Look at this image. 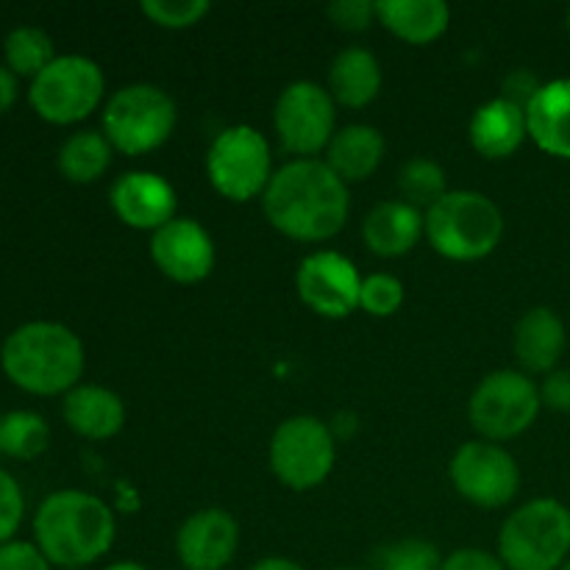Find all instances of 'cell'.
Here are the masks:
<instances>
[{"instance_id":"cell-1","label":"cell","mask_w":570,"mask_h":570,"mask_svg":"<svg viewBox=\"0 0 570 570\" xmlns=\"http://www.w3.org/2000/svg\"><path fill=\"white\" fill-rule=\"evenodd\" d=\"M348 206V184L326 159L287 161L262 195L267 223L298 243H323L343 232Z\"/></svg>"},{"instance_id":"cell-2","label":"cell","mask_w":570,"mask_h":570,"mask_svg":"<svg viewBox=\"0 0 570 570\" xmlns=\"http://www.w3.org/2000/svg\"><path fill=\"white\" fill-rule=\"evenodd\" d=\"M115 512L83 490H56L33 515V540L50 566L83 568L115 546Z\"/></svg>"},{"instance_id":"cell-3","label":"cell","mask_w":570,"mask_h":570,"mask_svg":"<svg viewBox=\"0 0 570 570\" xmlns=\"http://www.w3.org/2000/svg\"><path fill=\"white\" fill-rule=\"evenodd\" d=\"M0 365L17 387L33 395H59L78 387L87 354L72 328L53 321L17 326L0 345Z\"/></svg>"},{"instance_id":"cell-4","label":"cell","mask_w":570,"mask_h":570,"mask_svg":"<svg viewBox=\"0 0 570 570\" xmlns=\"http://www.w3.org/2000/svg\"><path fill=\"white\" fill-rule=\"evenodd\" d=\"M423 234L440 256L476 262L493 254L504 234V215L490 195L476 189H449L423 215Z\"/></svg>"},{"instance_id":"cell-5","label":"cell","mask_w":570,"mask_h":570,"mask_svg":"<svg viewBox=\"0 0 570 570\" xmlns=\"http://www.w3.org/2000/svg\"><path fill=\"white\" fill-rule=\"evenodd\" d=\"M507 570H560L570 557V510L557 499L518 507L499 532Z\"/></svg>"},{"instance_id":"cell-6","label":"cell","mask_w":570,"mask_h":570,"mask_svg":"<svg viewBox=\"0 0 570 570\" xmlns=\"http://www.w3.org/2000/svg\"><path fill=\"white\" fill-rule=\"evenodd\" d=\"M176 100L156 83H128L104 106V134L111 148L142 156L161 148L176 128Z\"/></svg>"},{"instance_id":"cell-7","label":"cell","mask_w":570,"mask_h":570,"mask_svg":"<svg viewBox=\"0 0 570 570\" xmlns=\"http://www.w3.org/2000/svg\"><path fill=\"white\" fill-rule=\"evenodd\" d=\"M106 78L98 61L81 53L56 56L37 78H31L28 100L42 120L70 126L92 115L104 100Z\"/></svg>"},{"instance_id":"cell-8","label":"cell","mask_w":570,"mask_h":570,"mask_svg":"<svg viewBox=\"0 0 570 570\" xmlns=\"http://www.w3.org/2000/svg\"><path fill=\"white\" fill-rule=\"evenodd\" d=\"M540 387L523 371H493L476 384L468 401V417L488 443H501L527 432L540 415Z\"/></svg>"},{"instance_id":"cell-9","label":"cell","mask_w":570,"mask_h":570,"mask_svg":"<svg viewBox=\"0 0 570 570\" xmlns=\"http://www.w3.org/2000/svg\"><path fill=\"white\" fill-rule=\"evenodd\" d=\"M206 176L212 187L228 200L265 195L273 178V156L265 134L245 122L223 128L206 154Z\"/></svg>"},{"instance_id":"cell-10","label":"cell","mask_w":570,"mask_h":570,"mask_svg":"<svg viewBox=\"0 0 570 570\" xmlns=\"http://www.w3.org/2000/svg\"><path fill=\"white\" fill-rule=\"evenodd\" d=\"M271 468L282 484L289 490L317 488L334 471L337 449H334V432L312 415H295L278 423L271 438Z\"/></svg>"},{"instance_id":"cell-11","label":"cell","mask_w":570,"mask_h":570,"mask_svg":"<svg viewBox=\"0 0 570 570\" xmlns=\"http://www.w3.org/2000/svg\"><path fill=\"white\" fill-rule=\"evenodd\" d=\"M334 98L326 87L315 81H293L282 89L273 109L278 142L284 150L315 159L328 148L334 137Z\"/></svg>"},{"instance_id":"cell-12","label":"cell","mask_w":570,"mask_h":570,"mask_svg":"<svg viewBox=\"0 0 570 570\" xmlns=\"http://www.w3.org/2000/svg\"><path fill=\"white\" fill-rule=\"evenodd\" d=\"M449 476L462 499L484 510H501L521 490V468L515 456L488 440L460 445L451 456Z\"/></svg>"},{"instance_id":"cell-13","label":"cell","mask_w":570,"mask_h":570,"mask_svg":"<svg viewBox=\"0 0 570 570\" xmlns=\"http://www.w3.org/2000/svg\"><path fill=\"white\" fill-rule=\"evenodd\" d=\"M295 287L312 312L340 321L360 306L362 276L348 256L337 250H315L301 259Z\"/></svg>"},{"instance_id":"cell-14","label":"cell","mask_w":570,"mask_h":570,"mask_svg":"<svg viewBox=\"0 0 570 570\" xmlns=\"http://www.w3.org/2000/svg\"><path fill=\"white\" fill-rule=\"evenodd\" d=\"M150 259L178 284H198L215 267V243L193 217H173L150 237Z\"/></svg>"},{"instance_id":"cell-15","label":"cell","mask_w":570,"mask_h":570,"mask_svg":"<svg viewBox=\"0 0 570 570\" xmlns=\"http://www.w3.org/2000/svg\"><path fill=\"white\" fill-rule=\"evenodd\" d=\"M239 549V523L226 510H198L176 534V554L187 570H223Z\"/></svg>"},{"instance_id":"cell-16","label":"cell","mask_w":570,"mask_h":570,"mask_svg":"<svg viewBox=\"0 0 570 570\" xmlns=\"http://www.w3.org/2000/svg\"><path fill=\"white\" fill-rule=\"evenodd\" d=\"M111 209L126 226L139 228V232H159L161 226L176 217L178 195L165 176L150 170L122 173L111 184Z\"/></svg>"},{"instance_id":"cell-17","label":"cell","mask_w":570,"mask_h":570,"mask_svg":"<svg viewBox=\"0 0 570 570\" xmlns=\"http://www.w3.org/2000/svg\"><path fill=\"white\" fill-rule=\"evenodd\" d=\"M566 343V323L549 306H532L529 312H523L521 321L515 323V334H512V351H515V360L521 362L523 373L549 376L551 371H557Z\"/></svg>"},{"instance_id":"cell-18","label":"cell","mask_w":570,"mask_h":570,"mask_svg":"<svg viewBox=\"0 0 570 570\" xmlns=\"http://www.w3.org/2000/svg\"><path fill=\"white\" fill-rule=\"evenodd\" d=\"M65 423L87 440H109L126 423V404L120 395L100 384H78L61 401Z\"/></svg>"},{"instance_id":"cell-19","label":"cell","mask_w":570,"mask_h":570,"mask_svg":"<svg viewBox=\"0 0 570 570\" xmlns=\"http://www.w3.org/2000/svg\"><path fill=\"white\" fill-rule=\"evenodd\" d=\"M527 128L540 150L570 159V78L546 81L527 106Z\"/></svg>"},{"instance_id":"cell-20","label":"cell","mask_w":570,"mask_h":570,"mask_svg":"<svg viewBox=\"0 0 570 570\" xmlns=\"http://www.w3.org/2000/svg\"><path fill=\"white\" fill-rule=\"evenodd\" d=\"M471 145L484 159H507L529 137L527 109L507 98H493L471 117Z\"/></svg>"},{"instance_id":"cell-21","label":"cell","mask_w":570,"mask_h":570,"mask_svg":"<svg viewBox=\"0 0 570 570\" xmlns=\"http://www.w3.org/2000/svg\"><path fill=\"white\" fill-rule=\"evenodd\" d=\"M423 234V215L406 200H382L362 220L365 245L379 256H404Z\"/></svg>"},{"instance_id":"cell-22","label":"cell","mask_w":570,"mask_h":570,"mask_svg":"<svg viewBox=\"0 0 570 570\" xmlns=\"http://www.w3.org/2000/svg\"><path fill=\"white\" fill-rule=\"evenodd\" d=\"M384 150H387V142L379 128L367 126V122H351V126L334 131L326 148V165L345 184L365 181L379 170Z\"/></svg>"},{"instance_id":"cell-23","label":"cell","mask_w":570,"mask_h":570,"mask_svg":"<svg viewBox=\"0 0 570 570\" xmlns=\"http://www.w3.org/2000/svg\"><path fill=\"white\" fill-rule=\"evenodd\" d=\"M376 20L410 45H429L443 37L451 9L443 0H379Z\"/></svg>"},{"instance_id":"cell-24","label":"cell","mask_w":570,"mask_h":570,"mask_svg":"<svg viewBox=\"0 0 570 570\" xmlns=\"http://www.w3.org/2000/svg\"><path fill=\"white\" fill-rule=\"evenodd\" d=\"M382 89V65L367 48L340 50L328 67V92L348 109H362L376 100Z\"/></svg>"},{"instance_id":"cell-25","label":"cell","mask_w":570,"mask_h":570,"mask_svg":"<svg viewBox=\"0 0 570 570\" xmlns=\"http://www.w3.org/2000/svg\"><path fill=\"white\" fill-rule=\"evenodd\" d=\"M111 142L106 139L104 131H95V128H81V131L70 134V137L61 142L59 156H56V165H59L61 176L72 184H92L109 170L111 165Z\"/></svg>"},{"instance_id":"cell-26","label":"cell","mask_w":570,"mask_h":570,"mask_svg":"<svg viewBox=\"0 0 570 570\" xmlns=\"http://www.w3.org/2000/svg\"><path fill=\"white\" fill-rule=\"evenodd\" d=\"M50 443V426L39 412L14 410L0 417V454L14 460H33L45 454Z\"/></svg>"},{"instance_id":"cell-27","label":"cell","mask_w":570,"mask_h":570,"mask_svg":"<svg viewBox=\"0 0 570 570\" xmlns=\"http://www.w3.org/2000/svg\"><path fill=\"white\" fill-rule=\"evenodd\" d=\"M3 56L6 67L14 76L37 78L56 59L53 39L48 37V31L37 26H17L6 33Z\"/></svg>"},{"instance_id":"cell-28","label":"cell","mask_w":570,"mask_h":570,"mask_svg":"<svg viewBox=\"0 0 570 570\" xmlns=\"http://www.w3.org/2000/svg\"><path fill=\"white\" fill-rule=\"evenodd\" d=\"M399 189L406 204H412L415 209H421V206L432 209L449 193L445 189V170L429 156H412L399 173Z\"/></svg>"},{"instance_id":"cell-29","label":"cell","mask_w":570,"mask_h":570,"mask_svg":"<svg viewBox=\"0 0 570 570\" xmlns=\"http://www.w3.org/2000/svg\"><path fill=\"white\" fill-rule=\"evenodd\" d=\"M376 570H443V557L438 546L421 538H404L382 546L373 554Z\"/></svg>"},{"instance_id":"cell-30","label":"cell","mask_w":570,"mask_h":570,"mask_svg":"<svg viewBox=\"0 0 570 570\" xmlns=\"http://www.w3.org/2000/svg\"><path fill=\"white\" fill-rule=\"evenodd\" d=\"M142 14L161 28H193L212 11L209 0H142Z\"/></svg>"},{"instance_id":"cell-31","label":"cell","mask_w":570,"mask_h":570,"mask_svg":"<svg viewBox=\"0 0 570 570\" xmlns=\"http://www.w3.org/2000/svg\"><path fill=\"white\" fill-rule=\"evenodd\" d=\"M404 304V284L390 273H373L362 278L360 306L373 317H390Z\"/></svg>"},{"instance_id":"cell-32","label":"cell","mask_w":570,"mask_h":570,"mask_svg":"<svg viewBox=\"0 0 570 570\" xmlns=\"http://www.w3.org/2000/svg\"><path fill=\"white\" fill-rule=\"evenodd\" d=\"M22 512H26V501H22V490L14 476L0 471V546L9 543L14 532L20 529Z\"/></svg>"},{"instance_id":"cell-33","label":"cell","mask_w":570,"mask_h":570,"mask_svg":"<svg viewBox=\"0 0 570 570\" xmlns=\"http://www.w3.org/2000/svg\"><path fill=\"white\" fill-rule=\"evenodd\" d=\"M326 14L343 31H365L376 17V3L373 0H334L326 6Z\"/></svg>"},{"instance_id":"cell-34","label":"cell","mask_w":570,"mask_h":570,"mask_svg":"<svg viewBox=\"0 0 570 570\" xmlns=\"http://www.w3.org/2000/svg\"><path fill=\"white\" fill-rule=\"evenodd\" d=\"M0 570H50V560L28 540H9L0 546Z\"/></svg>"},{"instance_id":"cell-35","label":"cell","mask_w":570,"mask_h":570,"mask_svg":"<svg viewBox=\"0 0 570 570\" xmlns=\"http://www.w3.org/2000/svg\"><path fill=\"white\" fill-rule=\"evenodd\" d=\"M443 570H507V566L490 551L456 549L443 560Z\"/></svg>"},{"instance_id":"cell-36","label":"cell","mask_w":570,"mask_h":570,"mask_svg":"<svg viewBox=\"0 0 570 570\" xmlns=\"http://www.w3.org/2000/svg\"><path fill=\"white\" fill-rule=\"evenodd\" d=\"M540 399L551 410L570 412V367H557L546 376L543 387H540Z\"/></svg>"},{"instance_id":"cell-37","label":"cell","mask_w":570,"mask_h":570,"mask_svg":"<svg viewBox=\"0 0 570 570\" xmlns=\"http://www.w3.org/2000/svg\"><path fill=\"white\" fill-rule=\"evenodd\" d=\"M540 87H543V83H540L532 72L515 70L504 78V95H501V98L512 100V104H518L527 109L529 100L534 98V92H538Z\"/></svg>"},{"instance_id":"cell-38","label":"cell","mask_w":570,"mask_h":570,"mask_svg":"<svg viewBox=\"0 0 570 570\" xmlns=\"http://www.w3.org/2000/svg\"><path fill=\"white\" fill-rule=\"evenodd\" d=\"M17 98V76L9 67L0 65V111L9 109Z\"/></svg>"},{"instance_id":"cell-39","label":"cell","mask_w":570,"mask_h":570,"mask_svg":"<svg viewBox=\"0 0 570 570\" xmlns=\"http://www.w3.org/2000/svg\"><path fill=\"white\" fill-rule=\"evenodd\" d=\"M248 570H306L301 562L287 560V557H265V560L254 562Z\"/></svg>"},{"instance_id":"cell-40","label":"cell","mask_w":570,"mask_h":570,"mask_svg":"<svg viewBox=\"0 0 570 570\" xmlns=\"http://www.w3.org/2000/svg\"><path fill=\"white\" fill-rule=\"evenodd\" d=\"M104 570H148L145 566H139V562H128V560H122V562H111L109 568H104Z\"/></svg>"},{"instance_id":"cell-41","label":"cell","mask_w":570,"mask_h":570,"mask_svg":"<svg viewBox=\"0 0 570 570\" xmlns=\"http://www.w3.org/2000/svg\"><path fill=\"white\" fill-rule=\"evenodd\" d=\"M566 26H568V31H570V6H568V14H566Z\"/></svg>"},{"instance_id":"cell-42","label":"cell","mask_w":570,"mask_h":570,"mask_svg":"<svg viewBox=\"0 0 570 570\" xmlns=\"http://www.w3.org/2000/svg\"><path fill=\"white\" fill-rule=\"evenodd\" d=\"M334 570H367V568H334Z\"/></svg>"},{"instance_id":"cell-43","label":"cell","mask_w":570,"mask_h":570,"mask_svg":"<svg viewBox=\"0 0 570 570\" xmlns=\"http://www.w3.org/2000/svg\"><path fill=\"white\" fill-rule=\"evenodd\" d=\"M560 570H570V557H568V560H566V566H562Z\"/></svg>"},{"instance_id":"cell-44","label":"cell","mask_w":570,"mask_h":570,"mask_svg":"<svg viewBox=\"0 0 570 570\" xmlns=\"http://www.w3.org/2000/svg\"><path fill=\"white\" fill-rule=\"evenodd\" d=\"M0 417H3V415H0Z\"/></svg>"}]
</instances>
